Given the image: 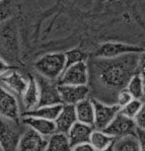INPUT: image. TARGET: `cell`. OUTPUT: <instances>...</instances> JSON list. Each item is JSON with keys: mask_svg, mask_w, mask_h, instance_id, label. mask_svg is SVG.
Returning a JSON list of instances; mask_svg holds the SVG:
<instances>
[{"mask_svg": "<svg viewBox=\"0 0 145 151\" xmlns=\"http://www.w3.org/2000/svg\"><path fill=\"white\" fill-rule=\"evenodd\" d=\"M140 53H130L115 58H99L97 67L99 81L108 89L118 90L126 87L133 75L138 73Z\"/></svg>", "mask_w": 145, "mask_h": 151, "instance_id": "cell-1", "label": "cell"}, {"mask_svg": "<svg viewBox=\"0 0 145 151\" xmlns=\"http://www.w3.org/2000/svg\"><path fill=\"white\" fill-rule=\"evenodd\" d=\"M36 70L47 80H58L66 68L65 53H48L39 58L35 63Z\"/></svg>", "mask_w": 145, "mask_h": 151, "instance_id": "cell-2", "label": "cell"}, {"mask_svg": "<svg viewBox=\"0 0 145 151\" xmlns=\"http://www.w3.org/2000/svg\"><path fill=\"white\" fill-rule=\"evenodd\" d=\"M23 133L19 122L0 116V146L2 151H17Z\"/></svg>", "mask_w": 145, "mask_h": 151, "instance_id": "cell-3", "label": "cell"}, {"mask_svg": "<svg viewBox=\"0 0 145 151\" xmlns=\"http://www.w3.org/2000/svg\"><path fill=\"white\" fill-rule=\"evenodd\" d=\"M93 103L95 107L94 129L106 130L121 112V108L116 104H108L97 99H93Z\"/></svg>", "mask_w": 145, "mask_h": 151, "instance_id": "cell-4", "label": "cell"}, {"mask_svg": "<svg viewBox=\"0 0 145 151\" xmlns=\"http://www.w3.org/2000/svg\"><path fill=\"white\" fill-rule=\"evenodd\" d=\"M144 52L145 48L140 45L123 42H105L97 50L96 56L98 58H115L130 53H142Z\"/></svg>", "mask_w": 145, "mask_h": 151, "instance_id": "cell-5", "label": "cell"}, {"mask_svg": "<svg viewBox=\"0 0 145 151\" xmlns=\"http://www.w3.org/2000/svg\"><path fill=\"white\" fill-rule=\"evenodd\" d=\"M89 82V67L86 61H82L66 67L57 80L58 85H76L83 86Z\"/></svg>", "mask_w": 145, "mask_h": 151, "instance_id": "cell-6", "label": "cell"}, {"mask_svg": "<svg viewBox=\"0 0 145 151\" xmlns=\"http://www.w3.org/2000/svg\"><path fill=\"white\" fill-rule=\"evenodd\" d=\"M0 116L14 122H20L21 119L17 96L2 84L0 85Z\"/></svg>", "mask_w": 145, "mask_h": 151, "instance_id": "cell-7", "label": "cell"}, {"mask_svg": "<svg viewBox=\"0 0 145 151\" xmlns=\"http://www.w3.org/2000/svg\"><path fill=\"white\" fill-rule=\"evenodd\" d=\"M57 88L62 105L76 106L81 101L89 98L90 89L88 85H58Z\"/></svg>", "mask_w": 145, "mask_h": 151, "instance_id": "cell-8", "label": "cell"}, {"mask_svg": "<svg viewBox=\"0 0 145 151\" xmlns=\"http://www.w3.org/2000/svg\"><path fill=\"white\" fill-rule=\"evenodd\" d=\"M105 132L115 139H118L127 135H135L137 127H136L134 119L126 118L119 113Z\"/></svg>", "mask_w": 145, "mask_h": 151, "instance_id": "cell-9", "label": "cell"}, {"mask_svg": "<svg viewBox=\"0 0 145 151\" xmlns=\"http://www.w3.org/2000/svg\"><path fill=\"white\" fill-rule=\"evenodd\" d=\"M47 138L27 127L19 141L17 151H47Z\"/></svg>", "mask_w": 145, "mask_h": 151, "instance_id": "cell-10", "label": "cell"}, {"mask_svg": "<svg viewBox=\"0 0 145 151\" xmlns=\"http://www.w3.org/2000/svg\"><path fill=\"white\" fill-rule=\"evenodd\" d=\"M44 78V77H42ZM39 87V104L41 106H50V105L62 104L60 96L58 93V84L53 85L50 80L45 78V80L38 81Z\"/></svg>", "mask_w": 145, "mask_h": 151, "instance_id": "cell-11", "label": "cell"}, {"mask_svg": "<svg viewBox=\"0 0 145 151\" xmlns=\"http://www.w3.org/2000/svg\"><path fill=\"white\" fill-rule=\"evenodd\" d=\"M22 122L27 127L33 129L34 132H38L45 138H48L56 132L55 122L34 116H22Z\"/></svg>", "mask_w": 145, "mask_h": 151, "instance_id": "cell-12", "label": "cell"}, {"mask_svg": "<svg viewBox=\"0 0 145 151\" xmlns=\"http://www.w3.org/2000/svg\"><path fill=\"white\" fill-rule=\"evenodd\" d=\"M77 116L75 112V106L63 105L60 114L55 121L56 132L67 134L71 127L77 122Z\"/></svg>", "mask_w": 145, "mask_h": 151, "instance_id": "cell-13", "label": "cell"}, {"mask_svg": "<svg viewBox=\"0 0 145 151\" xmlns=\"http://www.w3.org/2000/svg\"><path fill=\"white\" fill-rule=\"evenodd\" d=\"M93 132H94L93 127L77 122L71 127L69 132H68L67 136L69 138L72 147H74L80 144L89 143Z\"/></svg>", "mask_w": 145, "mask_h": 151, "instance_id": "cell-14", "label": "cell"}, {"mask_svg": "<svg viewBox=\"0 0 145 151\" xmlns=\"http://www.w3.org/2000/svg\"><path fill=\"white\" fill-rule=\"evenodd\" d=\"M2 85L6 87L8 90L22 98L25 91L28 87L29 80H26L18 72H11L9 74L2 76Z\"/></svg>", "mask_w": 145, "mask_h": 151, "instance_id": "cell-15", "label": "cell"}, {"mask_svg": "<svg viewBox=\"0 0 145 151\" xmlns=\"http://www.w3.org/2000/svg\"><path fill=\"white\" fill-rule=\"evenodd\" d=\"M23 106L26 109V112L32 111L39 107V87L38 80L34 77L29 79V83L24 95L22 96Z\"/></svg>", "mask_w": 145, "mask_h": 151, "instance_id": "cell-16", "label": "cell"}, {"mask_svg": "<svg viewBox=\"0 0 145 151\" xmlns=\"http://www.w3.org/2000/svg\"><path fill=\"white\" fill-rule=\"evenodd\" d=\"M75 112L77 116V121L81 124L91 125L94 127L95 122V107L93 99H86L81 101L75 106Z\"/></svg>", "mask_w": 145, "mask_h": 151, "instance_id": "cell-17", "label": "cell"}, {"mask_svg": "<svg viewBox=\"0 0 145 151\" xmlns=\"http://www.w3.org/2000/svg\"><path fill=\"white\" fill-rule=\"evenodd\" d=\"M63 105H50V106H41L32 111H28L22 114V116H34V118L45 119L47 121L55 122L60 114Z\"/></svg>", "mask_w": 145, "mask_h": 151, "instance_id": "cell-18", "label": "cell"}, {"mask_svg": "<svg viewBox=\"0 0 145 151\" xmlns=\"http://www.w3.org/2000/svg\"><path fill=\"white\" fill-rule=\"evenodd\" d=\"M116 139L105 130L94 129L89 143L95 151H104L108 148L112 147Z\"/></svg>", "mask_w": 145, "mask_h": 151, "instance_id": "cell-19", "label": "cell"}, {"mask_svg": "<svg viewBox=\"0 0 145 151\" xmlns=\"http://www.w3.org/2000/svg\"><path fill=\"white\" fill-rule=\"evenodd\" d=\"M72 145L67 134L60 132H55V134L47 138V151H71Z\"/></svg>", "mask_w": 145, "mask_h": 151, "instance_id": "cell-20", "label": "cell"}, {"mask_svg": "<svg viewBox=\"0 0 145 151\" xmlns=\"http://www.w3.org/2000/svg\"><path fill=\"white\" fill-rule=\"evenodd\" d=\"M113 148L115 151H140L136 134L127 135L124 137L116 139Z\"/></svg>", "mask_w": 145, "mask_h": 151, "instance_id": "cell-21", "label": "cell"}, {"mask_svg": "<svg viewBox=\"0 0 145 151\" xmlns=\"http://www.w3.org/2000/svg\"><path fill=\"white\" fill-rule=\"evenodd\" d=\"M126 88L131 94L133 99L142 100V101L144 100L145 82L139 73H136L135 75L132 76Z\"/></svg>", "mask_w": 145, "mask_h": 151, "instance_id": "cell-22", "label": "cell"}, {"mask_svg": "<svg viewBox=\"0 0 145 151\" xmlns=\"http://www.w3.org/2000/svg\"><path fill=\"white\" fill-rule=\"evenodd\" d=\"M143 101L142 100H136L133 99L131 102H129L128 104L126 105L124 107L121 108V115L126 116V118L134 119V118L137 116L138 112L140 111Z\"/></svg>", "mask_w": 145, "mask_h": 151, "instance_id": "cell-23", "label": "cell"}, {"mask_svg": "<svg viewBox=\"0 0 145 151\" xmlns=\"http://www.w3.org/2000/svg\"><path fill=\"white\" fill-rule=\"evenodd\" d=\"M87 55L84 52L77 50H73L65 53V60H66V67H69L71 65H74L76 63L82 61H86Z\"/></svg>", "mask_w": 145, "mask_h": 151, "instance_id": "cell-24", "label": "cell"}, {"mask_svg": "<svg viewBox=\"0 0 145 151\" xmlns=\"http://www.w3.org/2000/svg\"><path fill=\"white\" fill-rule=\"evenodd\" d=\"M133 100V97L131 96V94L128 92V90L126 88H123L121 89L119 92L116 95V103L119 108H123L126 105H127L129 102H131Z\"/></svg>", "mask_w": 145, "mask_h": 151, "instance_id": "cell-25", "label": "cell"}, {"mask_svg": "<svg viewBox=\"0 0 145 151\" xmlns=\"http://www.w3.org/2000/svg\"><path fill=\"white\" fill-rule=\"evenodd\" d=\"M134 122L137 129L145 130V101H143L140 111L138 112L137 116L134 118Z\"/></svg>", "mask_w": 145, "mask_h": 151, "instance_id": "cell-26", "label": "cell"}, {"mask_svg": "<svg viewBox=\"0 0 145 151\" xmlns=\"http://www.w3.org/2000/svg\"><path fill=\"white\" fill-rule=\"evenodd\" d=\"M138 73L141 75L145 82V52L140 53L139 55V61H138Z\"/></svg>", "mask_w": 145, "mask_h": 151, "instance_id": "cell-27", "label": "cell"}, {"mask_svg": "<svg viewBox=\"0 0 145 151\" xmlns=\"http://www.w3.org/2000/svg\"><path fill=\"white\" fill-rule=\"evenodd\" d=\"M136 136H137V139L139 142L140 151H145V130L137 129V132H136Z\"/></svg>", "mask_w": 145, "mask_h": 151, "instance_id": "cell-28", "label": "cell"}, {"mask_svg": "<svg viewBox=\"0 0 145 151\" xmlns=\"http://www.w3.org/2000/svg\"><path fill=\"white\" fill-rule=\"evenodd\" d=\"M71 151H95V150L91 146L90 143H84V144H80V145H77V146L72 147V150Z\"/></svg>", "mask_w": 145, "mask_h": 151, "instance_id": "cell-29", "label": "cell"}, {"mask_svg": "<svg viewBox=\"0 0 145 151\" xmlns=\"http://www.w3.org/2000/svg\"><path fill=\"white\" fill-rule=\"evenodd\" d=\"M10 67L6 62H4L2 59H0V76H4L8 71H9Z\"/></svg>", "mask_w": 145, "mask_h": 151, "instance_id": "cell-30", "label": "cell"}, {"mask_svg": "<svg viewBox=\"0 0 145 151\" xmlns=\"http://www.w3.org/2000/svg\"><path fill=\"white\" fill-rule=\"evenodd\" d=\"M104 151H115V150H113V146H112V147L108 148V149H106V150H104Z\"/></svg>", "mask_w": 145, "mask_h": 151, "instance_id": "cell-31", "label": "cell"}, {"mask_svg": "<svg viewBox=\"0 0 145 151\" xmlns=\"http://www.w3.org/2000/svg\"><path fill=\"white\" fill-rule=\"evenodd\" d=\"M143 101H145V89H144V100Z\"/></svg>", "mask_w": 145, "mask_h": 151, "instance_id": "cell-32", "label": "cell"}, {"mask_svg": "<svg viewBox=\"0 0 145 151\" xmlns=\"http://www.w3.org/2000/svg\"><path fill=\"white\" fill-rule=\"evenodd\" d=\"M0 151H2V148H1V146H0Z\"/></svg>", "mask_w": 145, "mask_h": 151, "instance_id": "cell-33", "label": "cell"}, {"mask_svg": "<svg viewBox=\"0 0 145 151\" xmlns=\"http://www.w3.org/2000/svg\"><path fill=\"white\" fill-rule=\"evenodd\" d=\"M1 1H3V0H0V2H1Z\"/></svg>", "mask_w": 145, "mask_h": 151, "instance_id": "cell-34", "label": "cell"}]
</instances>
